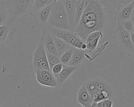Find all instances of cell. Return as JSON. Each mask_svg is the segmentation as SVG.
<instances>
[{"mask_svg":"<svg viewBox=\"0 0 134 107\" xmlns=\"http://www.w3.org/2000/svg\"><path fill=\"white\" fill-rule=\"evenodd\" d=\"M76 100L82 106H90L93 103L91 96L84 84H82L77 90Z\"/></svg>","mask_w":134,"mask_h":107,"instance_id":"10","label":"cell"},{"mask_svg":"<svg viewBox=\"0 0 134 107\" xmlns=\"http://www.w3.org/2000/svg\"><path fill=\"white\" fill-rule=\"evenodd\" d=\"M78 2L79 1L72 0L62 1L68 16L69 25L71 32H73L74 30L75 8Z\"/></svg>","mask_w":134,"mask_h":107,"instance_id":"8","label":"cell"},{"mask_svg":"<svg viewBox=\"0 0 134 107\" xmlns=\"http://www.w3.org/2000/svg\"><path fill=\"white\" fill-rule=\"evenodd\" d=\"M54 0H36L34 1L32 5V11L34 13H37L38 11L45 7L46 6L53 4Z\"/></svg>","mask_w":134,"mask_h":107,"instance_id":"20","label":"cell"},{"mask_svg":"<svg viewBox=\"0 0 134 107\" xmlns=\"http://www.w3.org/2000/svg\"><path fill=\"white\" fill-rule=\"evenodd\" d=\"M113 102L111 99H105L98 102H93L91 107H113Z\"/></svg>","mask_w":134,"mask_h":107,"instance_id":"24","label":"cell"},{"mask_svg":"<svg viewBox=\"0 0 134 107\" xmlns=\"http://www.w3.org/2000/svg\"><path fill=\"white\" fill-rule=\"evenodd\" d=\"M109 17L100 1H88L73 31L84 42L87 37L95 31H104L108 27Z\"/></svg>","mask_w":134,"mask_h":107,"instance_id":"1","label":"cell"},{"mask_svg":"<svg viewBox=\"0 0 134 107\" xmlns=\"http://www.w3.org/2000/svg\"><path fill=\"white\" fill-rule=\"evenodd\" d=\"M46 55H47L48 63L49 64L50 69L51 70V68L53 67V66H54L55 65H56L57 64L60 63L61 62H60L59 57H57L46 51Z\"/></svg>","mask_w":134,"mask_h":107,"instance_id":"23","label":"cell"},{"mask_svg":"<svg viewBox=\"0 0 134 107\" xmlns=\"http://www.w3.org/2000/svg\"><path fill=\"white\" fill-rule=\"evenodd\" d=\"M86 49H87V45H86V44L84 42V43H83V44L82 45L81 50L85 51Z\"/></svg>","mask_w":134,"mask_h":107,"instance_id":"33","label":"cell"},{"mask_svg":"<svg viewBox=\"0 0 134 107\" xmlns=\"http://www.w3.org/2000/svg\"><path fill=\"white\" fill-rule=\"evenodd\" d=\"M4 3L9 14L14 19L30 14L33 11L32 5L34 1H4Z\"/></svg>","mask_w":134,"mask_h":107,"instance_id":"3","label":"cell"},{"mask_svg":"<svg viewBox=\"0 0 134 107\" xmlns=\"http://www.w3.org/2000/svg\"><path fill=\"white\" fill-rule=\"evenodd\" d=\"M0 107H2V106H0Z\"/></svg>","mask_w":134,"mask_h":107,"instance_id":"36","label":"cell"},{"mask_svg":"<svg viewBox=\"0 0 134 107\" xmlns=\"http://www.w3.org/2000/svg\"><path fill=\"white\" fill-rule=\"evenodd\" d=\"M47 26L71 31L69 20L62 1H55L46 24Z\"/></svg>","mask_w":134,"mask_h":107,"instance_id":"2","label":"cell"},{"mask_svg":"<svg viewBox=\"0 0 134 107\" xmlns=\"http://www.w3.org/2000/svg\"><path fill=\"white\" fill-rule=\"evenodd\" d=\"M41 39L43 41V45L46 51L57 57H60L56 49L54 42L53 41L52 36L49 34L47 33L43 28H42V35Z\"/></svg>","mask_w":134,"mask_h":107,"instance_id":"9","label":"cell"},{"mask_svg":"<svg viewBox=\"0 0 134 107\" xmlns=\"http://www.w3.org/2000/svg\"><path fill=\"white\" fill-rule=\"evenodd\" d=\"M15 20L9 14L4 1H0V26H7L11 27Z\"/></svg>","mask_w":134,"mask_h":107,"instance_id":"11","label":"cell"},{"mask_svg":"<svg viewBox=\"0 0 134 107\" xmlns=\"http://www.w3.org/2000/svg\"><path fill=\"white\" fill-rule=\"evenodd\" d=\"M131 2V1H117L115 4V13L117 15L122 8L125 6L129 5Z\"/></svg>","mask_w":134,"mask_h":107,"instance_id":"25","label":"cell"},{"mask_svg":"<svg viewBox=\"0 0 134 107\" xmlns=\"http://www.w3.org/2000/svg\"><path fill=\"white\" fill-rule=\"evenodd\" d=\"M12 30L11 27L7 26H0V46L4 44L9 37V33Z\"/></svg>","mask_w":134,"mask_h":107,"instance_id":"21","label":"cell"},{"mask_svg":"<svg viewBox=\"0 0 134 107\" xmlns=\"http://www.w3.org/2000/svg\"><path fill=\"white\" fill-rule=\"evenodd\" d=\"M81 107H91V106H81Z\"/></svg>","mask_w":134,"mask_h":107,"instance_id":"35","label":"cell"},{"mask_svg":"<svg viewBox=\"0 0 134 107\" xmlns=\"http://www.w3.org/2000/svg\"><path fill=\"white\" fill-rule=\"evenodd\" d=\"M108 44L109 42L108 41H105L98 48H96L95 50L92 51H88V52H86L85 54V57H86V58L90 61H93L95 60V59H96L102 54V53L106 49Z\"/></svg>","mask_w":134,"mask_h":107,"instance_id":"17","label":"cell"},{"mask_svg":"<svg viewBox=\"0 0 134 107\" xmlns=\"http://www.w3.org/2000/svg\"><path fill=\"white\" fill-rule=\"evenodd\" d=\"M115 35L122 47L128 51L134 53V46L131 41L130 33L124 28L120 21H116Z\"/></svg>","mask_w":134,"mask_h":107,"instance_id":"6","label":"cell"},{"mask_svg":"<svg viewBox=\"0 0 134 107\" xmlns=\"http://www.w3.org/2000/svg\"><path fill=\"white\" fill-rule=\"evenodd\" d=\"M103 36H100L97 37V38L91 41L90 42L86 43L87 45V49L88 50V51H92L95 50L96 48H97L98 43L99 42V40L102 38Z\"/></svg>","mask_w":134,"mask_h":107,"instance_id":"26","label":"cell"},{"mask_svg":"<svg viewBox=\"0 0 134 107\" xmlns=\"http://www.w3.org/2000/svg\"><path fill=\"white\" fill-rule=\"evenodd\" d=\"M43 25V28L45 29L47 33L65 41L71 46L74 45L77 36L73 32L59 28L49 27L46 25Z\"/></svg>","mask_w":134,"mask_h":107,"instance_id":"5","label":"cell"},{"mask_svg":"<svg viewBox=\"0 0 134 107\" xmlns=\"http://www.w3.org/2000/svg\"><path fill=\"white\" fill-rule=\"evenodd\" d=\"M90 80L94 86V91L93 92H100L104 90H107L114 93L113 88L111 85L105 80L100 78H93Z\"/></svg>","mask_w":134,"mask_h":107,"instance_id":"12","label":"cell"},{"mask_svg":"<svg viewBox=\"0 0 134 107\" xmlns=\"http://www.w3.org/2000/svg\"><path fill=\"white\" fill-rule=\"evenodd\" d=\"M36 78L37 82L42 86L54 87L58 85L55 77L51 70L36 69Z\"/></svg>","mask_w":134,"mask_h":107,"instance_id":"7","label":"cell"},{"mask_svg":"<svg viewBox=\"0 0 134 107\" xmlns=\"http://www.w3.org/2000/svg\"><path fill=\"white\" fill-rule=\"evenodd\" d=\"M100 36H103V32L101 31H95V32H92L86 38L85 43L86 44L88 42H90L91 41H92Z\"/></svg>","mask_w":134,"mask_h":107,"instance_id":"27","label":"cell"},{"mask_svg":"<svg viewBox=\"0 0 134 107\" xmlns=\"http://www.w3.org/2000/svg\"><path fill=\"white\" fill-rule=\"evenodd\" d=\"M32 61L35 69L50 70L47 61L46 50L43 41L41 39L34 52Z\"/></svg>","mask_w":134,"mask_h":107,"instance_id":"4","label":"cell"},{"mask_svg":"<svg viewBox=\"0 0 134 107\" xmlns=\"http://www.w3.org/2000/svg\"><path fill=\"white\" fill-rule=\"evenodd\" d=\"M133 6L134 1H131V2L129 5L125 6L117 15H116L117 17L116 21L122 22L130 20Z\"/></svg>","mask_w":134,"mask_h":107,"instance_id":"15","label":"cell"},{"mask_svg":"<svg viewBox=\"0 0 134 107\" xmlns=\"http://www.w3.org/2000/svg\"><path fill=\"white\" fill-rule=\"evenodd\" d=\"M52 5L53 4L49 5L37 13L38 18L42 24L46 25L47 23L52 9Z\"/></svg>","mask_w":134,"mask_h":107,"instance_id":"19","label":"cell"},{"mask_svg":"<svg viewBox=\"0 0 134 107\" xmlns=\"http://www.w3.org/2000/svg\"><path fill=\"white\" fill-rule=\"evenodd\" d=\"M51 36L59 57L70 49L71 45L54 36Z\"/></svg>","mask_w":134,"mask_h":107,"instance_id":"16","label":"cell"},{"mask_svg":"<svg viewBox=\"0 0 134 107\" xmlns=\"http://www.w3.org/2000/svg\"><path fill=\"white\" fill-rule=\"evenodd\" d=\"M63 65L60 63L53 66V67L51 69V72H52V73L53 74L54 76H56L60 74V73L62 70Z\"/></svg>","mask_w":134,"mask_h":107,"instance_id":"29","label":"cell"},{"mask_svg":"<svg viewBox=\"0 0 134 107\" xmlns=\"http://www.w3.org/2000/svg\"><path fill=\"white\" fill-rule=\"evenodd\" d=\"M121 22L124 28L129 33H130L131 32L133 31V22H132L130 20L124 21Z\"/></svg>","mask_w":134,"mask_h":107,"instance_id":"28","label":"cell"},{"mask_svg":"<svg viewBox=\"0 0 134 107\" xmlns=\"http://www.w3.org/2000/svg\"><path fill=\"white\" fill-rule=\"evenodd\" d=\"M77 69V67H71L68 65H63L61 72L55 76L58 84H62L66 80L71 74Z\"/></svg>","mask_w":134,"mask_h":107,"instance_id":"14","label":"cell"},{"mask_svg":"<svg viewBox=\"0 0 134 107\" xmlns=\"http://www.w3.org/2000/svg\"><path fill=\"white\" fill-rule=\"evenodd\" d=\"M130 20L132 22L134 21V6H133V9H132V13H131V17H130Z\"/></svg>","mask_w":134,"mask_h":107,"instance_id":"32","label":"cell"},{"mask_svg":"<svg viewBox=\"0 0 134 107\" xmlns=\"http://www.w3.org/2000/svg\"><path fill=\"white\" fill-rule=\"evenodd\" d=\"M130 39H131V41L134 46V31H133L132 32H131L130 33Z\"/></svg>","mask_w":134,"mask_h":107,"instance_id":"31","label":"cell"},{"mask_svg":"<svg viewBox=\"0 0 134 107\" xmlns=\"http://www.w3.org/2000/svg\"><path fill=\"white\" fill-rule=\"evenodd\" d=\"M74 50V47L73 46H71L69 50H68L67 51L64 53L61 56H60L59 59L62 64L64 65H68V64L69 63V62H70L72 57Z\"/></svg>","mask_w":134,"mask_h":107,"instance_id":"22","label":"cell"},{"mask_svg":"<svg viewBox=\"0 0 134 107\" xmlns=\"http://www.w3.org/2000/svg\"><path fill=\"white\" fill-rule=\"evenodd\" d=\"M83 43H84V42L80 38H79L77 36L73 46L75 49H81V46H82V45L83 44Z\"/></svg>","mask_w":134,"mask_h":107,"instance_id":"30","label":"cell"},{"mask_svg":"<svg viewBox=\"0 0 134 107\" xmlns=\"http://www.w3.org/2000/svg\"><path fill=\"white\" fill-rule=\"evenodd\" d=\"M86 51L81 49L74 48L72 57L67 65L71 67H77L83 61Z\"/></svg>","mask_w":134,"mask_h":107,"instance_id":"13","label":"cell"},{"mask_svg":"<svg viewBox=\"0 0 134 107\" xmlns=\"http://www.w3.org/2000/svg\"><path fill=\"white\" fill-rule=\"evenodd\" d=\"M133 30L134 31V21L133 22Z\"/></svg>","mask_w":134,"mask_h":107,"instance_id":"34","label":"cell"},{"mask_svg":"<svg viewBox=\"0 0 134 107\" xmlns=\"http://www.w3.org/2000/svg\"><path fill=\"white\" fill-rule=\"evenodd\" d=\"M88 1H80L79 0L78 3L76 4L75 12V18H74V30L77 26L80 19L83 14L85 7ZM74 31V30H73Z\"/></svg>","mask_w":134,"mask_h":107,"instance_id":"18","label":"cell"}]
</instances>
